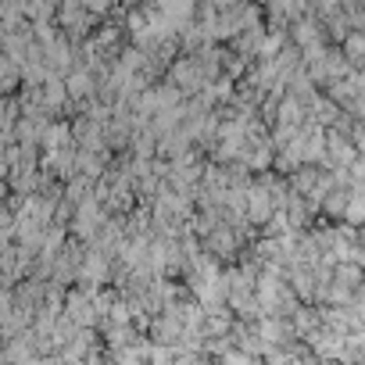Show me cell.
Returning a JSON list of instances; mask_svg holds the SVG:
<instances>
[{
    "mask_svg": "<svg viewBox=\"0 0 365 365\" xmlns=\"http://www.w3.org/2000/svg\"><path fill=\"white\" fill-rule=\"evenodd\" d=\"M272 219H276V201H272V194L262 187V182L255 179L251 190H247V222L255 230H265Z\"/></svg>",
    "mask_w": 365,
    "mask_h": 365,
    "instance_id": "obj_1",
    "label": "cell"
},
{
    "mask_svg": "<svg viewBox=\"0 0 365 365\" xmlns=\"http://www.w3.org/2000/svg\"><path fill=\"white\" fill-rule=\"evenodd\" d=\"M351 140H354V147H358V158H365V122H358V125H354Z\"/></svg>",
    "mask_w": 365,
    "mask_h": 365,
    "instance_id": "obj_2",
    "label": "cell"
},
{
    "mask_svg": "<svg viewBox=\"0 0 365 365\" xmlns=\"http://www.w3.org/2000/svg\"><path fill=\"white\" fill-rule=\"evenodd\" d=\"M358 244H361V251H365V226L358 230Z\"/></svg>",
    "mask_w": 365,
    "mask_h": 365,
    "instance_id": "obj_3",
    "label": "cell"
},
{
    "mask_svg": "<svg viewBox=\"0 0 365 365\" xmlns=\"http://www.w3.org/2000/svg\"><path fill=\"white\" fill-rule=\"evenodd\" d=\"M208 365H219V361H208Z\"/></svg>",
    "mask_w": 365,
    "mask_h": 365,
    "instance_id": "obj_4",
    "label": "cell"
}]
</instances>
